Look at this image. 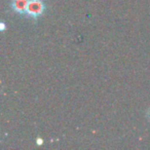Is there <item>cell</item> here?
Instances as JSON below:
<instances>
[{"label": "cell", "instance_id": "5b68a950", "mask_svg": "<svg viewBox=\"0 0 150 150\" xmlns=\"http://www.w3.org/2000/svg\"><path fill=\"white\" fill-rule=\"evenodd\" d=\"M146 117H147V118L150 120V107H149V108H148L147 112H146Z\"/></svg>", "mask_w": 150, "mask_h": 150}, {"label": "cell", "instance_id": "6da1fadb", "mask_svg": "<svg viewBox=\"0 0 150 150\" xmlns=\"http://www.w3.org/2000/svg\"><path fill=\"white\" fill-rule=\"evenodd\" d=\"M45 9L46 5L43 2V0H29L27 11H26V16L29 19L36 21L43 16V13H45Z\"/></svg>", "mask_w": 150, "mask_h": 150}, {"label": "cell", "instance_id": "3957f363", "mask_svg": "<svg viewBox=\"0 0 150 150\" xmlns=\"http://www.w3.org/2000/svg\"><path fill=\"white\" fill-rule=\"evenodd\" d=\"M6 29V25H5V23H1L0 24V30H1V31H4V30Z\"/></svg>", "mask_w": 150, "mask_h": 150}, {"label": "cell", "instance_id": "7a4b0ae2", "mask_svg": "<svg viewBox=\"0 0 150 150\" xmlns=\"http://www.w3.org/2000/svg\"><path fill=\"white\" fill-rule=\"evenodd\" d=\"M28 3H29V0H11V8L17 13L26 15Z\"/></svg>", "mask_w": 150, "mask_h": 150}, {"label": "cell", "instance_id": "277c9868", "mask_svg": "<svg viewBox=\"0 0 150 150\" xmlns=\"http://www.w3.org/2000/svg\"><path fill=\"white\" fill-rule=\"evenodd\" d=\"M36 144H37V145H42V144H43V140L40 139V138H37V140H36Z\"/></svg>", "mask_w": 150, "mask_h": 150}]
</instances>
